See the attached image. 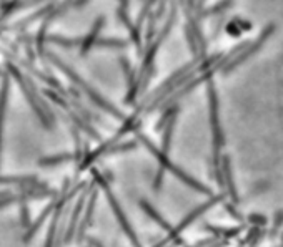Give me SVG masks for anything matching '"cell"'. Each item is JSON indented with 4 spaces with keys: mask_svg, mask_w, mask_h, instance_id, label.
I'll list each match as a JSON object with an SVG mask.
<instances>
[{
    "mask_svg": "<svg viewBox=\"0 0 283 247\" xmlns=\"http://www.w3.org/2000/svg\"><path fill=\"white\" fill-rule=\"evenodd\" d=\"M68 201V196L62 194V198L57 202V207L54 211V219H52V224L48 227V232H47V240H45V245L43 247H55V240H57V227H59V219L62 216V211H64V206L65 202Z\"/></svg>",
    "mask_w": 283,
    "mask_h": 247,
    "instance_id": "2",
    "label": "cell"
},
{
    "mask_svg": "<svg viewBox=\"0 0 283 247\" xmlns=\"http://www.w3.org/2000/svg\"><path fill=\"white\" fill-rule=\"evenodd\" d=\"M68 156H57V158H50V160H43L40 161V164H57L60 161H65Z\"/></svg>",
    "mask_w": 283,
    "mask_h": 247,
    "instance_id": "8",
    "label": "cell"
},
{
    "mask_svg": "<svg viewBox=\"0 0 283 247\" xmlns=\"http://www.w3.org/2000/svg\"><path fill=\"white\" fill-rule=\"evenodd\" d=\"M84 199H85V194L79 199L77 206H75L73 212H72V219H70V223H68V229H67V234H65V242H70L72 237H73V234H75V229H77V223H79L80 212H82V209H84Z\"/></svg>",
    "mask_w": 283,
    "mask_h": 247,
    "instance_id": "4",
    "label": "cell"
},
{
    "mask_svg": "<svg viewBox=\"0 0 283 247\" xmlns=\"http://www.w3.org/2000/svg\"><path fill=\"white\" fill-rule=\"evenodd\" d=\"M20 223L23 229H29L30 226V212H29V206H27V201L20 202Z\"/></svg>",
    "mask_w": 283,
    "mask_h": 247,
    "instance_id": "7",
    "label": "cell"
},
{
    "mask_svg": "<svg viewBox=\"0 0 283 247\" xmlns=\"http://www.w3.org/2000/svg\"><path fill=\"white\" fill-rule=\"evenodd\" d=\"M57 202H59V199H54V201L50 202V204H48V206H47L45 209H43V211H42V214H40V216H39V219H37L35 223H34L32 226H30L29 229H27V232H25V236H23V242H29V240L32 239V236H34V234H35L37 231L40 229L42 223H43V221L47 219V216H48V214L52 212V211H55V207H57Z\"/></svg>",
    "mask_w": 283,
    "mask_h": 247,
    "instance_id": "3",
    "label": "cell"
},
{
    "mask_svg": "<svg viewBox=\"0 0 283 247\" xmlns=\"http://www.w3.org/2000/svg\"><path fill=\"white\" fill-rule=\"evenodd\" d=\"M104 188H105V193H107V199H109V202H110V206H112V209H113V214H115V218H117V221H118V224H120V226L123 227V231H125V234H127V236L130 237L132 244H134L135 247H142V245H140V242H138V239H137V234H135L134 231H132V227H130V224H128V221H127V218L123 216L122 209H120V206H118V202L115 201V198H113V194L109 191V188H107L105 184H104Z\"/></svg>",
    "mask_w": 283,
    "mask_h": 247,
    "instance_id": "1",
    "label": "cell"
},
{
    "mask_svg": "<svg viewBox=\"0 0 283 247\" xmlns=\"http://www.w3.org/2000/svg\"><path fill=\"white\" fill-rule=\"evenodd\" d=\"M89 242H90V245H92V247H104L102 244L98 242V240H95L93 237H89Z\"/></svg>",
    "mask_w": 283,
    "mask_h": 247,
    "instance_id": "9",
    "label": "cell"
},
{
    "mask_svg": "<svg viewBox=\"0 0 283 247\" xmlns=\"http://www.w3.org/2000/svg\"><path fill=\"white\" fill-rule=\"evenodd\" d=\"M0 184H40L35 178H9V176H0Z\"/></svg>",
    "mask_w": 283,
    "mask_h": 247,
    "instance_id": "6",
    "label": "cell"
},
{
    "mask_svg": "<svg viewBox=\"0 0 283 247\" xmlns=\"http://www.w3.org/2000/svg\"><path fill=\"white\" fill-rule=\"evenodd\" d=\"M95 199H97V193H93L89 199V206H87V211H85V218L82 221L80 224V229L77 232V240H82L84 239V234H85V229L89 227V224L92 223V216H93V207H95Z\"/></svg>",
    "mask_w": 283,
    "mask_h": 247,
    "instance_id": "5",
    "label": "cell"
}]
</instances>
